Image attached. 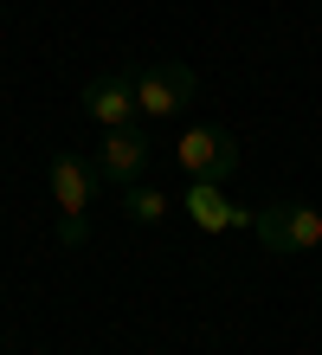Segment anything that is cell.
<instances>
[{
	"mask_svg": "<svg viewBox=\"0 0 322 355\" xmlns=\"http://www.w3.org/2000/svg\"><path fill=\"white\" fill-rule=\"evenodd\" d=\"M123 214L136 220V226H161V220H168V194L136 181V187H123Z\"/></svg>",
	"mask_w": 322,
	"mask_h": 355,
	"instance_id": "cell-8",
	"label": "cell"
},
{
	"mask_svg": "<svg viewBox=\"0 0 322 355\" xmlns=\"http://www.w3.org/2000/svg\"><path fill=\"white\" fill-rule=\"evenodd\" d=\"M148 162H155V142H148L136 123H129V130H103V142H97V175L110 181V187H136L148 175Z\"/></svg>",
	"mask_w": 322,
	"mask_h": 355,
	"instance_id": "cell-4",
	"label": "cell"
},
{
	"mask_svg": "<svg viewBox=\"0 0 322 355\" xmlns=\"http://www.w3.org/2000/svg\"><path fill=\"white\" fill-rule=\"evenodd\" d=\"M84 116L97 123V130H129L142 110H136V85H129V71H103L84 85Z\"/></svg>",
	"mask_w": 322,
	"mask_h": 355,
	"instance_id": "cell-7",
	"label": "cell"
},
{
	"mask_svg": "<svg viewBox=\"0 0 322 355\" xmlns=\"http://www.w3.org/2000/svg\"><path fill=\"white\" fill-rule=\"evenodd\" d=\"M129 85H136V110L148 123H168V116H181L187 103H193V78L187 65H175V58H142V65H129Z\"/></svg>",
	"mask_w": 322,
	"mask_h": 355,
	"instance_id": "cell-2",
	"label": "cell"
},
{
	"mask_svg": "<svg viewBox=\"0 0 322 355\" xmlns=\"http://www.w3.org/2000/svg\"><path fill=\"white\" fill-rule=\"evenodd\" d=\"M58 239L64 245H84V239H91V220H58Z\"/></svg>",
	"mask_w": 322,
	"mask_h": 355,
	"instance_id": "cell-9",
	"label": "cell"
},
{
	"mask_svg": "<svg viewBox=\"0 0 322 355\" xmlns=\"http://www.w3.org/2000/svg\"><path fill=\"white\" fill-rule=\"evenodd\" d=\"M251 233H258V245H265L271 259L322 252V207H310V200H277V207H258Z\"/></svg>",
	"mask_w": 322,
	"mask_h": 355,
	"instance_id": "cell-1",
	"label": "cell"
},
{
	"mask_svg": "<svg viewBox=\"0 0 322 355\" xmlns=\"http://www.w3.org/2000/svg\"><path fill=\"white\" fill-rule=\"evenodd\" d=\"M175 168L187 181H226L239 168V142H232L220 123H193V130L175 136Z\"/></svg>",
	"mask_w": 322,
	"mask_h": 355,
	"instance_id": "cell-3",
	"label": "cell"
},
{
	"mask_svg": "<svg viewBox=\"0 0 322 355\" xmlns=\"http://www.w3.org/2000/svg\"><path fill=\"white\" fill-rule=\"evenodd\" d=\"M46 175H52V200H58V220H84L91 214V200H97V168L84 155H71V149H58L52 162H46Z\"/></svg>",
	"mask_w": 322,
	"mask_h": 355,
	"instance_id": "cell-5",
	"label": "cell"
},
{
	"mask_svg": "<svg viewBox=\"0 0 322 355\" xmlns=\"http://www.w3.org/2000/svg\"><path fill=\"white\" fill-rule=\"evenodd\" d=\"M181 207H187V220L200 226V233H251V220H258L251 207H232L220 194V181H187Z\"/></svg>",
	"mask_w": 322,
	"mask_h": 355,
	"instance_id": "cell-6",
	"label": "cell"
}]
</instances>
